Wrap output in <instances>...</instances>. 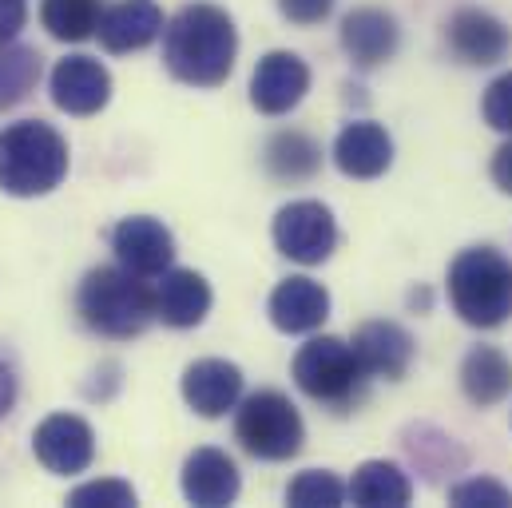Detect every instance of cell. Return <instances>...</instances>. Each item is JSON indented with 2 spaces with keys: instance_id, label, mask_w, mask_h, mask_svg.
<instances>
[{
  "instance_id": "cell-1",
  "label": "cell",
  "mask_w": 512,
  "mask_h": 508,
  "mask_svg": "<svg viewBox=\"0 0 512 508\" xmlns=\"http://www.w3.org/2000/svg\"><path fill=\"white\" fill-rule=\"evenodd\" d=\"M239 56L235 20L215 4H187L163 32V64L191 88H219Z\"/></svg>"
},
{
  "instance_id": "cell-2",
  "label": "cell",
  "mask_w": 512,
  "mask_h": 508,
  "mask_svg": "<svg viewBox=\"0 0 512 508\" xmlns=\"http://www.w3.org/2000/svg\"><path fill=\"white\" fill-rule=\"evenodd\" d=\"M68 175V139L44 120H20L0 131V191L16 199L48 195Z\"/></svg>"
},
{
  "instance_id": "cell-3",
  "label": "cell",
  "mask_w": 512,
  "mask_h": 508,
  "mask_svg": "<svg viewBox=\"0 0 512 508\" xmlns=\"http://www.w3.org/2000/svg\"><path fill=\"white\" fill-rule=\"evenodd\" d=\"M76 310L84 326L104 338H135L155 318V294L128 266H96L80 282Z\"/></svg>"
},
{
  "instance_id": "cell-4",
  "label": "cell",
  "mask_w": 512,
  "mask_h": 508,
  "mask_svg": "<svg viewBox=\"0 0 512 508\" xmlns=\"http://www.w3.org/2000/svg\"><path fill=\"white\" fill-rule=\"evenodd\" d=\"M449 298L461 322L497 330L512 318V262L493 247H469L449 266Z\"/></svg>"
},
{
  "instance_id": "cell-5",
  "label": "cell",
  "mask_w": 512,
  "mask_h": 508,
  "mask_svg": "<svg viewBox=\"0 0 512 508\" xmlns=\"http://www.w3.org/2000/svg\"><path fill=\"white\" fill-rule=\"evenodd\" d=\"M235 437L258 461H290L306 441V425L286 393L258 389L239 405Z\"/></svg>"
},
{
  "instance_id": "cell-6",
  "label": "cell",
  "mask_w": 512,
  "mask_h": 508,
  "mask_svg": "<svg viewBox=\"0 0 512 508\" xmlns=\"http://www.w3.org/2000/svg\"><path fill=\"white\" fill-rule=\"evenodd\" d=\"M294 381L306 397L326 401V405H350L358 401L362 385H366V370L354 354L350 342L342 338H310L298 358H294Z\"/></svg>"
},
{
  "instance_id": "cell-7",
  "label": "cell",
  "mask_w": 512,
  "mask_h": 508,
  "mask_svg": "<svg viewBox=\"0 0 512 508\" xmlns=\"http://www.w3.org/2000/svg\"><path fill=\"white\" fill-rule=\"evenodd\" d=\"M274 247L298 266H318L338 247V223L326 203L298 199L274 215Z\"/></svg>"
},
{
  "instance_id": "cell-8",
  "label": "cell",
  "mask_w": 512,
  "mask_h": 508,
  "mask_svg": "<svg viewBox=\"0 0 512 508\" xmlns=\"http://www.w3.org/2000/svg\"><path fill=\"white\" fill-rule=\"evenodd\" d=\"M36 461L56 477H76L96 461V433L76 413H52L32 433Z\"/></svg>"
},
{
  "instance_id": "cell-9",
  "label": "cell",
  "mask_w": 512,
  "mask_h": 508,
  "mask_svg": "<svg viewBox=\"0 0 512 508\" xmlns=\"http://www.w3.org/2000/svg\"><path fill=\"white\" fill-rule=\"evenodd\" d=\"M52 104L68 116H96L112 100V72L96 56H64L52 68Z\"/></svg>"
},
{
  "instance_id": "cell-10",
  "label": "cell",
  "mask_w": 512,
  "mask_h": 508,
  "mask_svg": "<svg viewBox=\"0 0 512 508\" xmlns=\"http://www.w3.org/2000/svg\"><path fill=\"white\" fill-rule=\"evenodd\" d=\"M310 92V68L294 52H266L251 76V104L262 116H286Z\"/></svg>"
},
{
  "instance_id": "cell-11",
  "label": "cell",
  "mask_w": 512,
  "mask_h": 508,
  "mask_svg": "<svg viewBox=\"0 0 512 508\" xmlns=\"http://www.w3.org/2000/svg\"><path fill=\"white\" fill-rule=\"evenodd\" d=\"M112 251L120 258V266H128L131 274L139 278H151V274H163L175 258V239L171 231L151 219V215H131L124 219L116 231H112Z\"/></svg>"
},
{
  "instance_id": "cell-12",
  "label": "cell",
  "mask_w": 512,
  "mask_h": 508,
  "mask_svg": "<svg viewBox=\"0 0 512 508\" xmlns=\"http://www.w3.org/2000/svg\"><path fill=\"white\" fill-rule=\"evenodd\" d=\"M243 397V370L227 358H203L183 370V401L199 417H223Z\"/></svg>"
},
{
  "instance_id": "cell-13",
  "label": "cell",
  "mask_w": 512,
  "mask_h": 508,
  "mask_svg": "<svg viewBox=\"0 0 512 508\" xmlns=\"http://www.w3.org/2000/svg\"><path fill=\"white\" fill-rule=\"evenodd\" d=\"M266 310H270V322L282 334H310L330 318V294H326L322 282H314L306 274H294V278L274 286Z\"/></svg>"
},
{
  "instance_id": "cell-14",
  "label": "cell",
  "mask_w": 512,
  "mask_h": 508,
  "mask_svg": "<svg viewBox=\"0 0 512 508\" xmlns=\"http://www.w3.org/2000/svg\"><path fill=\"white\" fill-rule=\"evenodd\" d=\"M243 481L235 461L223 449H195L183 465V497L199 508H223L235 505Z\"/></svg>"
},
{
  "instance_id": "cell-15",
  "label": "cell",
  "mask_w": 512,
  "mask_h": 508,
  "mask_svg": "<svg viewBox=\"0 0 512 508\" xmlns=\"http://www.w3.org/2000/svg\"><path fill=\"white\" fill-rule=\"evenodd\" d=\"M354 354L366 370V378L397 381L413 366V338L397 322H366L354 334Z\"/></svg>"
},
{
  "instance_id": "cell-16",
  "label": "cell",
  "mask_w": 512,
  "mask_h": 508,
  "mask_svg": "<svg viewBox=\"0 0 512 508\" xmlns=\"http://www.w3.org/2000/svg\"><path fill=\"white\" fill-rule=\"evenodd\" d=\"M334 163L350 179H378L393 163V139L382 124L370 120L346 124L334 139Z\"/></svg>"
},
{
  "instance_id": "cell-17",
  "label": "cell",
  "mask_w": 512,
  "mask_h": 508,
  "mask_svg": "<svg viewBox=\"0 0 512 508\" xmlns=\"http://www.w3.org/2000/svg\"><path fill=\"white\" fill-rule=\"evenodd\" d=\"M211 310V286L199 270H163L155 290V318L175 330H191Z\"/></svg>"
},
{
  "instance_id": "cell-18",
  "label": "cell",
  "mask_w": 512,
  "mask_h": 508,
  "mask_svg": "<svg viewBox=\"0 0 512 508\" xmlns=\"http://www.w3.org/2000/svg\"><path fill=\"white\" fill-rule=\"evenodd\" d=\"M163 32V8L155 0H120L100 16V44L108 52H139Z\"/></svg>"
},
{
  "instance_id": "cell-19",
  "label": "cell",
  "mask_w": 512,
  "mask_h": 508,
  "mask_svg": "<svg viewBox=\"0 0 512 508\" xmlns=\"http://www.w3.org/2000/svg\"><path fill=\"white\" fill-rule=\"evenodd\" d=\"M397 20L382 8H354L342 20V48L358 68H378L397 52Z\"/></svg>"
},
{
  "instance_id": "cell-20",
  "label": "cell",
  "mask_w": 512,
  "mask_h": 508,
  "mask_svg": "<svg viewBox=\"0 0 512 508\" xmlns=\"http://www.w3.org/2000/svg\"><path fill=\"white\" fill-rule=\"evenodd\" d=\"M512 36L509 28L481 12V8H461L453 20H449V48L465 60V64H497L505 60Z\"/></svg>"
},
{
  "instance_id": "cell-21",
  "label": "cell",
  "mask_w": 512,
  "mask_h": 508,
  "mask_svg": "<svg viewBox=\"0 0 512 508\" xmlns=\"http://www.w3.org/2000/svg\"><path fill=\"white\" fill-rule=\"evenodd\" d=\"M461 389L473 405H497L512 393V362L497 346H477L461 362Z\"/></svg>"
},
{
  "instance_id": "cell-22",
  "label": "cell",
  "mask_w": 512,
  "mask_h": 508,
  "mask_svg": "<svg viewBox=\"0 0 512 508\" xmlns=\"http://www.w3.org/2000/svg\"><path fill=\"white\" fill-rule=\"evenodd\" d=\"M409 497L413 485L393 461H366L350 481V501L362 508H401Z\"/></svg>"
},
{
  "instance_id": "cell-23",
  "label": "cell",
  "mask_w": 512,
  "mask_h": 508,
  "mask_svg": "<svg viewBox=\"0 0 512 508\" xmlns=\"http://www.w3.org/2000/svg\"><path fill=\"white\" fill-rule=\"evenodd\" d=\"M322 167V147L302 131H278L266 143V171L274 179H310Z\"/></svg>"
},
{
  "instance_id": "cell-24",
  "label": "cell",
  "mask_w": 512,
  "mask_h": 508,
  "mask_svg": "<svg viewBox=\"0 0 512 508\" xmlns=\"http://www.w3.org/2000/svg\"><path fill=\"white\" fill-rule=\"evenodd\" d=\"M100 0H44L40 4V20L48 28V36L64 40V44H80L88 36H96L100 28Z\"/></svg>"
},
{
  "instance_id": "cell-25",
  "label": "cell",
  "mask_w": 512,
  "mask_h": 508,
  "mask_svg": "<svg viewBox=\"0 0 512 508\" xmlns=\"http://www.w3.org/2000/svg\"><path fill=\"white\" fill-rule=\"evenodd\" d=\"M40 84V52L24 44H0V112L24 104Z\"/></svg>"
},
{
  "instance_id": "cell-26",
  "label": "cell",
  "mask_w": 512,
  "mask_h": 508,
  "mask_svg": "<svg viewBox=\"0 0 512 508\" xmlns=\"http://www.w3.org/2000/svg\"><path fill=\"white\" fill-rule=\"evenodd\" d=\"M346 485L334 477V473H326V469H306V473H298L294 481H290V489H286V505L294 508H338L346 501Z\"/></svg>"
},
{
  "instance_id": "cell-27",
  "label": "cell",
  "mask_w": 512,
  "mask_h": 508,
  "mask_svg": "<svg viewBox=\"0 0 512 508\" xmlns=\"http://www.w3.org/2000/svg\"><path fill=\"white\" fill-rule=\"evenodd\" d=\"M68 505L76 508H92V505H104V508H131L135 505V489L128 481H88L80 489L68 493Z\"/></svg>"
},
{
  "instance_id": "cell-28",
  "label": "cell",
  "mask_w": 512,
  "mask_h": 508,
  "mask_svg": "<svg viewBox=\"0 0 512 508\" xmlns=\"http://www.w3.org/2000/svg\"><path fill=\"white\" fill-rule=\"evenodd\" d=\"M449 501L453 505H489V508H505L512 505V493L501 481H489V477H477V481H465V485H453L449 489Z\"/></svg>"
},
{
  "instance_id": "cell-29",
  "label": "cell",
  "mask_w": 512,
  "mask_h": 508,
  "mask_svg": "<svg viewBox=\"0 0 512 508\" xmlns=\"http://www.w3.org/2000/svg\"><path fill=\"white\" fill-rule=\"evenodd\" d=\"M481 112H485V124L493 127V131H505V135H512V72L497 76V80L489 84Z\"/></svg>"
},
{
  "instance_id": "cell-30",
  "label": "cell",
  "mask_w": 512,
  "mask_h": 508,
  "mask_svg": "<svg viewBox=\"0 0 512 508\" xmlns=\"http://www.w3.org/2000/svg\"><path fill=\"white\" fill-rule=\"evenodd\" d=\"M278 8H282V16L290 24L310 28V24H322L334 12V0H278Z\"/></svg>"
},
{
  "instance_id": "cell-31",
  "label": "cell",
  "mask_w": 512,
  "mask_h": 508,
  "mask_svg": "<svg viewBox=\"0 0 512 508\" xmlns=\"http://www.w3.org/2000/svg\"><path fill=\"white\" fill-rule=\"evenodd\" d=\"M24 20H28V0H0V44L16 40Z\"/></svg>"
},
{
  "instance_id": "cell-32",
  "label": "cell",
  "mask_w": 512,
  "mask_h": 508,
  "mask_svg": "<svg viewBox=\"0 0 512 508\" xmlns=\"http://www.w3.org/2000/svg\"><path fill=\"white\" fill-rule=\"evenodd\" d=\"M493 183L505 195H512V139L505 147H497V155H493Z\"/></svg>"
},
{
  "instance_id": "cell-33",
  "label": "cell",
  "mask_w": 512,
  "mask_h": 508,
  "mask_svg": "<svg viewBox=\"0 0 512 508\" xmlns=\"http://www.w3.org/2000/svg\"><path fill=\"white\" fill-rule=\"evenodd\" d=\"M12 405H16V374H12V366L0 358V421L12 413Z\"/></svg>"
}]
</instances>
